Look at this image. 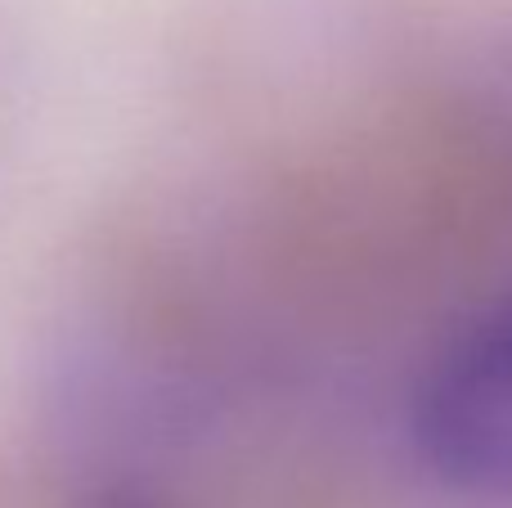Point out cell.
Segmentation results:
<instances>
[{"mask_svg":"<svg viewBox=\"0 0 512 508\" xmlns=\"http://www.w3.org/2000/svg\"><path fill=\"white\" fill-rule=\"evenodd\" d=\"M405 441L441 491L512 504V297L472 311L432 347L409 387Z\"/></svg>","mask_w":512,"mask_h":508,"instance_id":"1","label":"cell"}]
</instances>
